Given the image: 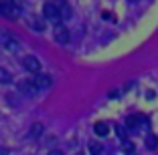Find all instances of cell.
Listing matches in <instances>:
<instances>
[{
    "label": "cell",
    "instance_id": "16",
    "mask_svg": "<svg viewBox=\"0 0 158 155\" xmlns=\"http://www.w3.org/2000/svg\"><path fill=\"white\" fill-rule=\"evenodd\" d=\"M122 149H124L126 153H128V151H130V153H132V151H134V145H132L130 141H124V145H122Z\"/></svg>",
    "mask_w": 158,
    "mask_h": 155
},
{
    "label": "cell",
    "instance_id": "11",
    "mask_svg": "<svg viewBox=\"0 0 158 155\" xmlns=\"http://www.w3.org/2000/svg\"><path fill=\"white\" fill-rule=\"evenodd\" d=\"M87 149H89V153H102V151H103V145H102V143H98V141H89Z\"/></svg>",
    "mask_w": 158,
    "mask_h": 155
},
{
    "label": "cell",
    "instance_id": "8",
    "mask_svg": "<svg viewBox=\"0 0 158 155\" xmlns=\"http://www.w3.org/2000/svg\"><path fill=\"white\" fill-rule=\"evenodd\" d=\"M35 81H37V87H39V91H43V89H49L53 85V79L49 77V75H39L37 79H35Z\"/></svg>",
    "mask_w": 158,
    "mask_h": 155
},
{
    "label": "cell",
    "instance_id": "10",
    "mask_svg": "<svg viewBox=\"0 0 158 155\" xmlns=\"http://www.w3.org/2000/svg\"><path fill=\"white\" fill-rule=\"evenodd\" d=\"M28 26L33 28V30H37V32H43V30H45V24H43V20L37 18V16H33V18L28 20Z\"/></svg>",
    "mask_w": 158,
    "mask_h": 155
},
{
    "label": "cell",
    "instance_id": "2",
    "mask_svg": "<svg viewBox=\"0 0 158 155\" xmlns=\"http://www.w3.org/2000/svg\"><path fill=\"white\" fill-rule=\"evenodd\" d=\"M43 16L51 22H61V14H59V8H57L55 2H47L43 6Z\"/></svg>",
    "mask_w": 158,
    "mask_h": 155
},
{
    "label": "cell",
    "instance_id": "3",
    "mask_svg": "<svg viewBox=\"0 0 158 155\" xmlns=\"http://www.w3.org/2000/svg\"><path fill=\"white\" fill-rule=\"evenodd\" d=\"M0 45H4L8 50H19V42L8 30H0Z\"/></svg>",
    "mask_w": 158,
    "mask_h": 155
},
{
    "label": "cell",
    "instance_id": "1",
    "mask_svg": "<svg viewBox=\"0 0 158 155\" xmlns=\"http://www.w3.org/2000/svg\"><path fill=\"white\" fill-rule=\"evenodd\" d=\"M19 91L27 97H35L39 93V87H37V81L35 79H23L19 83Z\"/></svg>",
    "mask_w": 158,
    "mask_h": 155
},
{
    "label": "cell",
    "instance_id": "6",
    "mask_svg": "<svg viewBox=\"0 0 158 155\" xmlns=\"http://www.w3.org/2000/svg\"><path fill=\"white\" fill-rule=\"evenodd\" d=\"M57 8H59V14H61V20H67L71 16V6L67 0H55Z\"/></svg>",
    "mask_w": 158,
    "mask_h": 155
},
{
    "label": "cell",
    "instance_id": "12",
    "mask_svg": "<svg viewBox=\"0 0 158 155\" xmlns=\"http://www.w3.org/2000/svg\"><path fill=\"white\" fill-rule=\"evenodd\" d=\"M146 147H148V149H156L158 147V137L156 135H148L146 137Z\"/></svg>",
    "mask_w": 158,
    "mask_h": 155
},
{
    "label": "cell",
    "instance_id": "15",
    "mask_svg": "<svg viewBox=\"0 0 158 155\" xmlns=\"http://www.w3.org/2000/svg\"><path fill=\"white\" fill-rule=\"evenodd\" d=\"M116 131H118V135H120V139H122V141H126V139H128V137H126V129H124V127H120V125H118V127H116Z\"/></svg>",
    "mask_w": 158,
    "mask_h": 155
},
{
    "label": "cell",
    "instance_id": "14",
    "mask_svg": "<svg viewBox=\"0 0 158 155\" xmlns=\"http://www.w3.org/2000/svg\"><path fill=\"white\" fill-rule=\"evenodd\" d=\"M41 131H43V127H41V125H35V127L31 129V133H28V137H33V139H37V137L41 135Z\"/></svg>",
    "mask_w": 158,
    "mask_h": 155
},
{
    "label": "cell",
    "instance_id": "4",
    "mask_svg": "<svg viewBox=\"0 0 158 155\" xmlns=\"http://www.w3.org/2000/svg\"><path fill=\"white\" fill-rule=\"evenodd\" d=\"M23 64H24V68H27L28 73H39V71H41V63H39L37 56H24Z\"/></svg>",
    "mask_w": 158,
    "mask_h": 155
},
{
    "label": "cell",
    "instance_id": "13",
    "mask_svg": "<svg viewBox=\"0 0 158 155\" xmlns=\"http://www.w3.org/2000/svg\"><path fill=\"white\" fill-rule=\"evenodd\" d=\"M10 81H12L10 73L6 71V68H0V83H10Z\"/></svg>",
    "mask_w": 158,
    "mask_h": 155
},
{
    "label": "cell",
    "instance_id": "7",
    "mask_svg": "<svg viewBox=\"0 0 158 155\" xmlns=\"http://www.w3.org/2000/svg\"><path fill=\"white\" fill-rule=\"evenodd\" d=\"M55 41L59 42V45H67V42H69V32H67V28H63V26L55 28Z\"/></svg>",
    "mask_w": 158,
    "mask_h": 155
},
{
    "label": "cell",
    "instance_id": "9",
    "mask_svg": "<svg viewBox=\"0 0 158 155\" xmlns=\"http://www.w3.org/2000/svg\"><path fill=\"white\" fill-rule=\"evenodd\" d=\"M95 135H99V137H106L107 133H110V125L107 123H103V121H99V123H95Z\"/></svg>",
    "mask_w": 158,
    "mask_h": 155
},
{
    "label": "cell",
    "instance_id": "5",
    "mask_svg": "<svg viewBox=\"0 0 158 155\" xmlns=\"http://www.w3.org/2000/svg\"><path fill=\"white\" fill-rule=\"evenodd\" d=\"M146 121H148V119H146L144 115H132V117H128V121H126V127L128 129H138L140 125H148Z\"/></svg>",
    "mask_w": 158,
    "mask_h": 155
},
{
    "label": "cell",
    "instance_id": "17",
    "mask_svg": "<svg viewBox=\"0 0 158 155\" xmlns=\"http://www.w3.org/2000/svg\"><path fill=\"white\" fill-rule=\"evenodd\" d=\"M10 2H14V0H0V4H10Z\"/></svg>",
    "mask_w": 158,
    "mask_h": 155
}]
</instances>
